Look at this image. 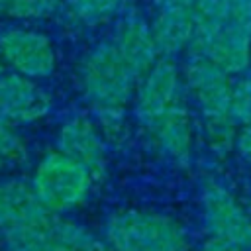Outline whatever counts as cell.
I'll return each instance as SVG.
<instances>
[{
    "label": "cell",
    "mask_w": 251,
    "mask_h": 251,
    "mask_svg": "<svg viewBox=\"0 0 251 251\" xmlns=\"http://www.w3.org/2000/svg\"><path fill=\"white\" fill-rule=\"evenodd\" d=\"M200 251H245V247L239 245V243H233V241H227V239L212 235L210 239H206L202 243Z\"/></svg>",
    "instance_id": "21"
},
{
    "label": "cell",
    "mask_w": 251,
    "mask_h": 251,
    "mask_svg": "<svg viewBox=\"0 0 251 251\" xmlns=\"http://www.w3.org/2000/svg\"><path fill=\"white\" fill-rule=\"evenodd\" d=\"M49 214L37 200L31 184L20 180L0 182V227L29 224Z\"/></svg>",
    "instance_id": "14"
},
{
    "label": "cell",
    "mask_w": 251,
    "mask_h": 251,
    "mask_svg": "<svg viewBox=\"0 0 251 251\" xmlns=\"http://www.w3.org/2000/svg\"><path fill=\"white\" fill-rule=\"evenodd\" d=\"M159 53L173 57L190 47L196 31V16L192 8H159L151 24Z\"/></svg>",
    "instance_id": "13"
},
{
    "label": "cell",
    "mask_w": 251,
    "mask_h": 251,
    "mask_svg": "<svg viewBox=\"0 0 251 251\" xmlns=\"http://www.w3.org/2000/svg\"><path fill=\"white\" fill-rule=\"evenodd\" d=\"M202 212L212 235L243 247L251 245V218L227 188L218 182H206L202 190Z\"/></svg>",
    "instance_id": "8"
},
{
    "label": "cell",
    "mask_w": 251,
    "mask_h": 251,
    "mask_svg": "<svg viewBox=\"0 0 251 251\" xmlns=\"http://www.w3.org/2000/svg\"><path fill=\"white\" fill-rule=\"evenodd\" d=\"M137 78L120 57L114 41L92 47L78 65V84L86 102L96 110L106 131L120 129L122 112L131 100Z\"/></svg>",
    "instance_id": "1"
},
{
    "label": "cell",
    "mask_w": 251,
    "mask_h": 251,
    "mask_svg": "<svg viewBox=\"0 0 251 251\" xmlns=\"http://www.w3.org/2000/svg\"><path fill=\"white\" fill-rule=\"evenodd\" d=\"M184 102V84L176 65L163 57L137 82L135 88V116L145 126L159 114Z\"/></svg>",
    "instance_id": "7"
},
{
    "label": "cell",
    "mask_w": 251,
    "mask_h": 251,
    "mask_svg": "<svg viewBox=\"0 0 251 251\" xmlns=\"http://www.w3.org/2000/svg\"><path fill=\"white\" fill-rule=\"evenodd\" d=\"M143 127L163 155L178 165H188L192 155V120L184 102L159 114Z\"/></svg>",
    "instance_id": "11"
},
{
    "label": "cell",
    "mask_w": 251,
    "mask_h": 251,
    "mask_svg": "<svg viewBox=\"0 0 251 251\" xmlns=\"http://www.w3.org/2000/svg\"><path fill=\"white\" fill-rule=\"evenodd\" d=\"M188 49L190 55L208 59L229 75L245 71L251 63V37L233 20L216 27L196 29Z\"/></svg>",
    "instance_id": "6"
},
{
    "label": "cell",
    "mask_w": 251,
    "mask_h": 251,
    "mask_svg": "<svg viewBox=\"0 0 251 251\" xmlns=\"http://www.w3.org/2000/svg\"><path fill=\"white\" fill-rule=\"evenodd\" d=\"M51 96L35 82L16 71L0 75V114L12 124H31L47 116Z\"/></svg>",
    "instance_id": "9"
},
{
    "label": "cell",
    "mask_w": 251,
    "mask_h": 251,
    "mask_svg": "<svg viewBox=\"0 0 251 251\" xmlns=\"http://www.w3.org/2000/svg\"><path fill=\"white\" fill-rule=\"evenodd\" d=\"M231 20L251 37V0H233Z\"/></svg>",
    "instance_id": "20"
},
{
    "label": "cell",
    "mask_w": 251,
    "mask_h": 251,
    "mask_svg": "<svg viewBox=\"0 0 251 251\" xmlns=\"http://www.w3.org/2000/svg\"><path fill=\"white\" fill-rule=\"evenodd\" d=\"M231 10H233V0H198L194 8L196 29H208L229 22Z\"/></svg>",
    "instance_id": "17"
},
{
    "label": "cell",
    "mask_w": 251,
    "mask_h": 251,
    "mask_svg": "<svg viewBox=\"0 0 251 251\" xmlns=\"http://www.w3.org/2000/svg\"><path fill=\"white\" fill-rule=\"evenodd\" d=\"M157 8H196L198 0H155Z\"/></svg>",
    "instance_id": "23"
},
{
    "label": "cell",
    "mask_w": 251,
    "mask_h": 251,
    "mask_svg": "<svg viewBox=\"0 0 251 251\" xmlns=\"http://www.w3.org/2000/svg\"><path fill=\"white\" fill-rule=\"evenodd\" d=\"M2 73H4V67H2V63H0V75H2Z\"/></svg>",
    "instance_id": "24"
},
{
    "label": "cell",
    "mask_w": 251,
    "mask_h": 251,
    "mask_svg": "<svg viewBox=\"0 0 251 251\" xmlns=\"http://www.w3.org/2000/svg\"><path fill=\"white\" fill-rule=\"evenodd\" d=\"M57 149L71 159L84 165L94 180L102 178L106 173V147L96 126L84 118L75 116L67 120L57 133Z\"/></svg>",
    "instance_id": "10"
},
{
    "label": "cell",
    "mask_w": 251,
    "mask_h": 251,
    "mask_svg": "<svg viewBox=\"0 0 251 251\" xmlns=\"http://www.w3.org/2000/svg\"><path fill=\"white\" fill-rule=\"evenodd\" d=\"M124 0H67V8L73 18L84 25H100L114 18Z\"/></svg>",
    "instance_id": "15"
},
{
    "label": "cell",
    "mask_w": 251,
    "mask_h": 251,
    "mask_svg": "<svg viewBox=\"0 0 251 251\" xmlns=\"http://www.w3.org/2000/svg\"><path fill=\"white\" fill-rule=\"evenodd\" d=\"M231 114L235 122L249 124L251 122V76L241 78L233 84L231 92Z\"/></svg>",
    "instance_id": "19"
},
{
    "label": "cell",
    "mask_w": 251,
    "mask_h": 251,
    "mask_svg": "<svg viewBox=\"0 0 251 251\" xmlns=\"http://www.w3.org/2000/svg\"><path fill=\"white\" fill-rule=\"evenodd\" d=\"M235 145H237L239 155L245 159V163L251 165V122L243 124V129L235 137Z\"/></svg>",
    "instance_id": "22"
},
{
    "label": "cell",
    "mask_w": 251,
    "mask_h": 251,
    "mask_svg": "<svg viewBox=\"0 0 251 251\" xmlns=\"http://www.w3.org/2000/svg\"><path fill=\"white\" fill-rule=\"evenodd\" d=\"M112 41L120 57L126 61V65L131 69L137 80H141L159 61L161 53H159L153 29L145 20L137 16L126 18L118 25Z\"/></svg>",
    "instance_id": "12"
},
{
    "label": "cell",
    "mask_w": 251,
    "mask_h": 251,
    "mask_svg": "<svg viewBox=\"0 0 251 251\" xmlns=\"http://www.w3.org/2000/svg\"><path fill=\"white\" fill-rule=\"evenodd\" d=\"M94 176L84 165L55 149L37 163L31 188L47 212L65 214L86 200Z\"/></svg>",
    "instance_id": "4"
},
{
    "label": "cell",
    "mask_w": 251,
    "mask_h": 251,
    "mask_svg": "<svg viewBox=\"0 0 251 251\" xmlns=\"http://www.w3.org/2000/svg\"><path fill=\"white\" fill-rule=\"evenodd\" d=\"M106 241L114 251H188L184 227L171 216L122 210L106 220Z\"/></svg>",
    "instance_id": "3"
},
{
    "label": "cell",
    "mask_w": 251,
    "mask_h": 251,
    "mask_svg": "<svg viewBox=\"0 0 251 251\" xmlns=\"http://www.w3.org/2000/svg\"><path fill=\"white\" fill-rule=\"evenodd\" d=\"M24 155V143L12 129V122L0 114V169L12 163H20Z\"/></svg>",
    "instance_id": "18"
},
{
    "label": "cell",
    "mask_w": 251,
    "mask_h": 251,
    "mask_svg": "<svg viewBox=\"0 0 251 251\" xmlns=\"http://www.w3.org/2000/svg\"><path fill=\"white\" fill-rule=\"evenodd\" d=\"M0 57L12 71L29 78H45L57 67L51 41L39 31L18 25L0 31Z\"/></svg>",
    "instance_id": "5"
},
{
    "label": "cell",
    "mask_w": 251,
    "mask_h": 251,
    "mask_svg": "<svg viewBox=\"0 0 251 251\" xmlns=\"http://www.w3.org/2000/svg\"><path fill=\"white\" fill-rule=\"evenodd\" d=\"M184 82L202 114L210 147L218 153L229 151L237 137L235 118L231 114L233 84L229 73L208 59L190 55L184 69Z\"/></svg>",
    "instance_id": "2"
},
{
    "label": "cell",
    "mask_w": 251,
    "mask_h": 251,
    "mask_svg": "<svg viewBox=\"0 0 251 251\" xmlns=\"http://www.w3.org/2000/svg\"><path fill=\"white\" fill-rule=\"evenodd\" d=\"M61 0H0V16L8 20H37L51 16Z\"/></svg>",
    "instance_id": "16"
}]
</instances>
